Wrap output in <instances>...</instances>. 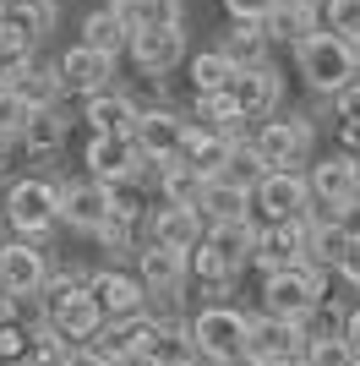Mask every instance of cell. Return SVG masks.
Listing matches in <instances>:
<instances>
[{"instance_id": "1", "label": "cell", "mask_w": 360, "mask_h": 366, "mask_svg": "<svg viewBox=\"0 0 360 366\" xmlns=\"http://www.w3.org/2000/svg\"><path fill=\"white\" fill-rule=\"evenodd\" d=\"M39 301H44L49 322L60 328V339H66V345H93V339H99V328L109 322L104 306L93 301L88 274H82V268H55V274H49V285L39 290Z\"/></svg>"}, {"instance_id": "2", "label": "cell", "mask_w": 360, "mask_h": 366, "mask_svg": "<svg viewBox=\"0 0 360 366\" xmlns=\"http://www.w3.org/2000/svg\"><path fill=\"white\" fill-rule=\"evenodd\" d=\"M0 214H6L11 235L44 246L49 229L60 224V175H44V169L39 175H16L6 186V197H0Z\"/></svg>"}, {"instance_id": "3", "label": "cell", "mask_w": 360, "mask_h": 366, "mask_svg": "<svg viewBox=\"0 0 360 366\" xmlns=\"http://www.w3.org/2000/svg\"><path fill=\"white\" fill-rule=\"evenodd\" d=\"M295 71L316 99H333V93H344L360 76V61H355V44H349V39L322 28V33H311V39L295 44Z\"/></svg>"}, {"instance_id": "4", "label": "cell", "mask_w": 360, "mask_h": 366, "mask_svg": "<svg viewBox=\"0 0 360 366\" xmlns=\"http://www.w3.org/2000/svg\"><path fill=\"white\" fill-rule=\"evenodd\" d=\"M328 295H333V274L316 268V262H295V268H279V274L262 279V312H273L284 322H300Z\"/></svg>"}, {"instance_id": "5", "label": "cell", "mask_w": 360, "mask_h": 366, "mask_svg": "<svg viewBox=\"0 0 360 366\" xmlns=\"http://www.w3.org/2000/svg\"><path fill=\"white\" fill-rule=\"evenodd\" d=\"M191 345H196V355H213V361H246V350H251V312L229 306V301L196 306Z\"/></svg>"}, {"instance_id": "6", "label": "cell", "mask_w": 360, "mask_h": 366, "mask_svg": "<svg viewBox=\"0 0 360 366\" xmlns=\"http://www.w3.org/2000/svg\"><path fill=\"white\" fill-rule=\"evenodd\" d=\"M251 148L268 169H300V164H311L316 126H311V115H300V109H279L273 121L251 126Z\"/></svg>"}, {"instance_id": "7", "label": "cell", "mask_w": 360, "mask_h": 366, "mask_svg": "<svg viewBox=\"0 0 360 366\" xmlns=\"http://www.w3.org/2000/svg\"><path fill=\"white\" fill-rule=\"evenodd\" d=\"M311 186H306V169H268L251 192V224H295V219H311Z\"/></svg>"}, {"instance_id": "8", "label": "cell", "mask_w": 360, "mask_h": 366, "mask_svg": "<svg viewBox=\"0 0 360 366\" xmlns=\"http://www.w3.org/2000/svg\"><path fill=\"white\" fill-rule=\"evenodd\" d=\"M82 175L104 186H148L153 164L142 159V148L131 137H88L82 142Z\"/></svg>"}, {"instance_id": "9", "label": "cell", "mask_w": 360, "mask_h": 366, "mask_svg": "<svg viewBox=\"0 0 360 366\" xmlns=\"http://www.w3.org/2000/svg\"><path fill=\"white\" fill-rule=\"evenodd\" d=\"M115 214V192L93 175H60V224L76 235H99Z\"/></svg>"}, {"instance_id": "10", "label": "cell", "mask_w": 360, "mask_h": 366, "mask_svg": "<svg viewBox=\"0 0 360 366\" xmlns=\"http://www.w3.org/2000/svg\"><path fill=\"white\" fill-rule=\"evenodd\" d=\"M136 279L148 285L153 301L180 306V295L191 290V252H169V246L142 241L136 246Z\"/></svg>"}, {"instance_id": "11", "label": "cell", "mask_w": 360, "mask_h": 366, "mask_svg": "<svg viewBox=\"0 0 360 366\" xmlns=\"http://www.w3.org/2000/svg\"><path fill=\"white\" fill-rule=\"evenodd\" d=\"M88 290H93V301L104 306V317L109 322H126V317H148V306H153V295H148V285L136 279V268H93L88 274Z\"/></svg>"}, {"instance_id": "12", "label": "cell", "mask_w": 360, "mask_h": 366, "mask_svg": "<svg viewBox=\"0 0 360 366\" xmlns=\"http://www.w3.org/2000/svg\"><path fill=\"white\" fill-rule=\"evenodd\" d=\"M306 186H311L316 208L339 214V208L360 202V159L355 153H328V159H316V164L306 169Z\"/></svg>"}, {"instance_id": "13", "label": "cell", "mask_w": 360, "mask_h": 366, "mask_svg": "<svg viewBox=\"0 0 360 366\" xmlns=\"http://www.w3.org/2000/svg\"><path fill=\"white\" fill-rule=\"evenodd\" d=\"M186 49H191V39H186V22H175V28H136L126 55H131L136 76H159V82H164V76L175 71L180 61H186Z\"/></svg>"}, {"instance_id": "14", "label": "cell", "mask_w": 360, "mask_h": 366, "mask_svg": "<svg viewBox=\"0 0 360 366\" xmlns=\"http://www.w3.org/2000/svg\"><path fill=\"white\" fill-rule=\"evenodd\" d=\"M311 214H316V208H311ZM306 235H311V219H295V224H256L251 268L268 279V274H279V268L311 262V257H306Z\"/></svg>"}, {"instance_id": "15", "label": "cell", "mask_w": 360, "mask_h": 366, "mask_svg": "<svg viewBox=\"0 0 360 366\" xmlns=\"http://www.w3.org/2000/svg\"><path fill=\"white\" fill-rule=\"evenodd\" d=\"M142 229H148L142 241H153V246H169V252H196V246H202V235H208V219H202V208H186V202H153Z\"/></svg>"}, {"instance_id": "16", "label": "cell", "mask_w": 360, "mask_h": 366, "mask_svg": "<svg viewBox=\"0 0 360 366\" xmlns=\"http://www.w3.org/2000/svg\"><path fill=\"white\" fill-rule=\"evenodd\" d=\"M49 252L44 246L22 241V235H11V241L0 246V290L6 295H39L49 285Z\"/></svg>"}, {"instance_id": "17", "label": "cell", "mask_w": 360, "mask_h": 366, "mask_svg": "<svg viewBox=\"0 0 360 366\" xmlns=\"http://www.w3.org/2000/svg\"><path fill=\"white\" fill-rule=\"evenodd\" d=\"M115 71H120V61H109V55L88 49L82 39L60 55V82H66V99H93V93H109V88H115Z\"/></svg>"}, {"instance_id": "18", "label": "cell", "mask_w": 360, "mask_h": 366, "mask_svg": "<svg viewBox=\"0 0 360 366\" xmlns=\"http://www.w3.org/2000/svg\"><path fill=\"white\" fill-rule=\"evenodd\" d=\"M229 93H235L240 115H246L251 126H262V121H273V115L284 109V71H279V66H256V71H240Z\"/></svg>"}, {"instance_id": "19", "label": "cell", "mask_w": 360, "mask_h": 366, "mask_svg": "<svg viewBox=\"0 0 360 366\" xmlns=\"http://www.w3.org/2000/svg\"><path fill=\"white\" fill-rule=\"evenodd\" d=\"M180 132H186V115H180L175 104H159V109H142V115H136L131 142L142 148L148 164H164V159L180 153Z\"/></svg>"}, {"instance_id": "20", "label": "cell", "mask_w": 360, "mask_h": 366, "mask_svg": "<svg viewBox=\"0 0 360 366\" xmlns=\"http://www.w3.org/2000/svg\"><path fill=\"white\" fill-rule=\"evenodd\" d=\"M136 115H142V109L131 104L126 88H109V93L82 99V126H88V137H131Z\"/></svg>"}, {"instance_id": "21", "label": "cell", "mask_w": 360, "mask_h": 366, "mask_svg": "<svg viewBox=\"0 0 360 366\" xmlns=\"http://www.w3.org/2000/svg\"><path fill=\"white\" fill-rule=\"evenodd\" d=\"M246 355H251L256 366L300 355V322H284V317H273V312H251V350Z\"/></svg>"}, {"instance_id": "22", "label": "cell", "mask_w": 360, "mask_h": 366, "mask_svg": "<svg viewBox=\"0 0 360 366\" xmlns=\"http://www.w3.org/2000/svg\"><path fill=\"white\" fill-rule=\"evenodd\" d=\"M219 49H224V61L235 66V71H256V66H273V39L262 28H246V22H229L224 39H219Z\"/></svg>"}, {"instance_id": "23", "label": "cell", "mask_w": 360, "mask_h": 366, "mask_svg": "<svg viewBox=\"0 0 360 366\" xmlns=\"http://www.w3.org/2000/svg\"><path fill=\"white\" fill-rule=\"evenodd\" d=\"M66 132H71V121H66V104H60V109H39L16 148L28 153L33 164H44V159H60V148H66Z\"/></svg>"}, {"instance_id": "24", "label": "cell", "mask_w": 360, "mask_h": 366, "mask_svg": "<svg viewBox=\"0 0 360 366\" xmlns=\"http://www.w3.org/2000/svg\"><path fill=\"white\" fill-rule=\"evenodd\" d=\"M175 159H186V164L196 169V175H219V169H224V159H229V142L224 137H213L208 126H196L191 115H186V132H180V153Z\"/></svg>"}, {"instance_id": "25", "label": "cell", "mask_w": 360, "mask_h": 366, "mask_svg": "<svg viewBox=\"0 0 360 366\" xmlns=\"http://www.w3.org/2000/svg\"><path fill=\"white\" fill-rule=\"evenodd\" d=\"M82 44L99 49V55H109V61H120V55L131 49V28H126V16H120V11L93 6V11L82 16Z\"/></svg>"}, {"instance_id": "26", "label": "cell", "mask_w": 360, "mask_h": 366, "mask_svg": "<svg viewBox=\"0 0 360 366\" xmlns=\"http://www.w3.org/2000/svg\"><path fill=\"white\" fill-rule=\"evenodd\" d=\"M153 192H159V202H186V208H196L202 202V186H208V175H196L186 159H164V164H153Z\"/></svg>"}, {"instance_id": "27", "label": "cell", "mask_w": 360, "mask_h": 366, "mask_svg": "<svg viewBox=\"0 0 360 366\" xmlns=\"http://www.w3.org/2000/svg\"><path fill=\"white\" fill-rule=\"evenodd\" d=\"M186 76H191V93H229L240 71L224 61L219 44H208V49H191V55H186Z\"/></svg>"}, {"instance_id": "28", "label": "cell", "mask_w": 360, "mask_h": 366, "mask_svg": "<svg viewBox=\"0 0 360 366\" xmlns=\"http://www.w3.org/2000/svg\"><path fill=\"white\" fill-rule=\"evenodd\" d=\"M16 93L28 99L33 109H60L66 104V82H60V61H44V55H33V66L22 71Z\"/></svg>"}, {"instance_id": "29", "label": "cell", "mask_w": 360, "mask_h": 366, "mask_svg": "<svg viewBox=\"0 0 360 366\" xmlns=\"http://www.w3.org/2000/svg\"><path fill=\"white\" fill-rule=\"evenodd\" d=\"M196 208H202L208 224H246V219H251V192H240V186H229V181H208Z\"/></svg>"}, {"instance_id": "30", "label": "cell", "mask_w": 360, "mask_h": 366, "mask_svg": "<svg viewBox=\"0 0 360 366\" xmlns=\"http://www.w3.org/2000/svg\"><path fill=\"white\" fill-rule=\"evenodd\" d=\"M262 33H268L273 44H289V49H295L300 39L322 33V11H316V6H295V0H284V6L262 22Z\"/></svg>"}, {"instance_id": "31", "label": "cell", "mask_w": 360, "mask_h": 366, "mask_svg": "<svg viewBox=\"0 0 360 366\" xmlns=\"http://www.w3.org/2000/svg\"><path fill=\"white\" fill-rule=\"evenodd\" d=\"M6 22H11V28L22 33L33 49H39L49 33L60 28V0H16L11 11H6Z\"/></svg>"}, {"instance_id": "32", "label": "cell", "mask_w": 360, "mask_h": 366, "mask_svg": "<svg viewBox=\"0 0 360 366\" xmlns=\"http://www.w3.org/2000/svg\"><path fill=\"white\" fill-rule=\"evenodd\" d=\"M344 322H349V306L339 295H328L322 306H311L300 317V345H322V339H344Z\"/></svg>"}, {"instance_id": "33", "label": "cell", "mask_w": 360, "mask_h": 366, "mask_svg": "<svg viewBox=\"0 0 360 366\" xmlns=\"http://www.w3.org/2000/svg\"><path fill=\"white\" fill-rule=\"evenodd\" d=\"M33 55H39V49H33L28 39L6 22V16H0V88H16V82H22V71L33 66Z\"/></svg>"}, {"instance_id": "34", "label": "cell", "mask_w": 360, "mask_h": 366, "mask_svg": "<svg viewBox=\"0 0 360 366\" xmlns=\"http://www.w3.org/2000/svg\"><path fill=\"white\" fill-rule=\"evenodd\" d=\"M126 28H175V22H186V0H131L126 6Z\"/></svg>"}, {"instance_id": "35", "label": "cell", "mask_w": 360, "mask_h": 366, "mask_svg": "<svg viewBox=\"0 0 360 366\" xmlns=\"http://www.w3.org/2000/svg\"><path fill=\"white\" fill-rule=\"evenodd\" d=\"M268 175V164L256 159V148L251 142H240V148H229V159H224V169L213 175V181H229V186H240V192H256V181Z\"/></svg>"}, {"instance_id": "36", "label": "cell", "mask_w": 360, "mask_h": 366, "mask_svg": "<svg viewBox=\"0 0 360 366\" xmlns=\"http://www.w3.org/2000/svg\"><path fill=\"white\" fill-rule=\"evenodd\" d=\"M33 115H39V109H33L16 88H0V142H6V148L22 142V132L33 126Z\"/></svg>"}, {"instance_id": "37", "label": "cell", "mask_w": 360, "mask_h": 366, "mask_svg": "<svg viewBox=\"0 0 360 366\" xmlns=\"http://www.w3.org/2000/svg\"><path fill=\"white\" fill-rule=\"evenodd\" d=\"M322 28L339 39H360V0H322Z\"/></svg>"}, {"instance_id": "38", "label": "cell", "mask_w": 360, "mask_h": 366, "mask_svg": "<svg viewBox=\"0 0 360 366\" xmlns=\"http://www.w3.org/2000/svg\"><path fill=\"white\" fill-rule=\"evenodd\" d=\"M28 350H33V328L16 322V317H6L0 322V366H22Z\"/></svg>"}, {"instance_id": "39", "label": "cell", "mask_w": 360, "mask_h": 366, "mask_svg": "<svg viewBox=\"0 0 360 366\" xmlns=\"http://www.w3.org/2000/svg\"><path fill=\"white\" fill-rule=\"evenodd\" d=\"M284 0H224V16L229 22H246V28H262Z\"/></svg>"}, {"instance_id": "40", "label": "cell", "mask_w": 360, "mask_h": 366, "mask_svg": "<svg viewBox=\"0 0 360 366\" xmlns=\"http://www.w3.org/2000/svg\"><path fill=\"white\" fill-rule=\"evenodd\" d=\"M300 361L306 366H349L355 355H349L344 339H322V345H300Z\"/></svg>"}, {"instance_id": "41", "label": "cell", "mask_w": 360, "mask_h": 366, "mask_svg": "<svg viewBox=\"0 0 360 366\" xmlns=\"http://www.w3.org/2000/svg\"><path fill=\"white\" fill-rule=\"evenodd\" d=\"M93 241L104 246L109 257H126V252H131V257H136V246H142V241H136V229H131V224H120V219H109V224L99 229Z\"/></svg>"}, {"instance_id": "42", "label": "cell", "mask_w": 360, "mask_h": 366, "mask_svg": "<svg viewBox=\"0 0 360 366\" xmlns=\"http://www.w3.org/2000/svg\"><path fill=\"white\" fill-rule=\"evenodd\" d=\"M328 104H333V126H339V121H349V126H360V76H355V82H349V88H344V93H333Z\"/></svg>"}, {"instance_id": "43", "label": "cell", "mask_w": 360, "mask_h": 366, "mask_svg": "<svg viewBox=\"0 0 360 366\" xmlns=\"http://www.w3.org/2000/svg\"><path fill=\"white\" fill-rule=\"evenodd\" d=\"M333 279H344L349 290H360V235H349V246H344V257L333 262Z\"/></svg>"}, {"instance_id": "44", "label": "cell", "mask_w": 360, "mask_h": 366, "mask_svg": "<svg viewBox=\"0 0 360 366\" xmlns=\"http://www.w3.org/2000/svg\"><path fill=\"white\" fill-rule=\"evenodd\" d=\"M60 366H115V361H104V355L93 350V345H66V355H60Z\"/></svg>"}, {"instance_id": "45", "label": "cell", "mask_w": 360, "mask_h": 366, "mask_svg": "<svg viewBox=\"0 0 360 366\" xmlns=\"http://www.w3.org/2000/svg\"><path fill=\"white\" fill-rule=\"evenodd\" d=\"M344 345H349V355L360 361V306H349V322H344Z\"/></svg>"}, {"instance_id": "46", "label": "cell", "mask_w": 360, "mask_h": 366, "mask_svg": "<svg viewBox=\"0 0 360 366\" xmlns=\"http://www.w3.org/2000/svg\"><path fill=\"white\" fill-rule=\"evenodd\" d=\"M120 366H164V361H159V355H126Z\"/></svg>"}, {"instance_id": "47", "label": "cell", "mask_w": 360, "mask_h": 366, "mask_svg": "<svg viewBox=\"0 0 360 366\" xmlns=\"http://www.w3.org/2000/svg\"><path fill=\"white\" fill-rule=\"evenodd\" d=\"M262 366H306L300 355H284V361H262Z\"/></svg>"}, {"instance_id": "48", "label": "cell", "mask_w": 360, "mask_h": 366, "mask_svg": "<svg viewBox=\"0 0 360 366\" xmlns=\"http://www.w3.org/2000/svg\"><path fill=\"white\" fill-rule=\"evenodd\" d=\"M99 6H109V11H126V6H131V0H99Z\"/></svg>"}, {"instance_id": "49", "label": "cell", "mask_w": 360, "mask_h": 366, "mask_svg": "<svg viewBox=\"0 0 360 366\" xmlns=\"http://www.w3.org/2000/svg\"><path fill=\"white\" fill-rule=\"evenodd\" d=\"M6 229H11V224H6V214H0V246H6Z\"/></svg>"}, {"instance_id": "50", "label": "cell", "mask_w": 360, "mask_h": 366, "mask_svg": "<svg viewBox=\"0 0 360 366\" xmlns=\"http://www.w3.org/2000/svg\"><path fill=\"white\" fill-rule=\"evenodd\" d=\"M295 6H316V11H322V0H295Z\"/></svg>"}, {"instance_id": "51", "label": "cell", "mask_w": 360, "mask_h": 366, "mask_svg": "<svg viewBox=\"0 0 360 366\" xmlns=\"http://www.w3.org/2000/svg\"><path fill=\"white\" fill-rule=\"evenodd\" d=\"M11 6H16V0H0V16H6V11H11Z\"/></svg>"}]
</instances>
